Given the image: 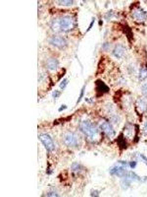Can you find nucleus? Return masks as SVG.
<instances>
[{
    "instance_id": "obj_1",
    "label": "nucleus",
    "mask_w": 147,
    "mask_h": 197,
    "mask_svg": "<svg viewBox=\"0 0 147 197\" xmlns=\"http://www.w3.org/2000/svg\"><path fill=\"white\" fill-rule=\"evenodd\" d=\"M76 26V21L75 18L70 16V15H66L61 17L60 19H58L53 22L52 24V30L57 31L56 28H59V31H63V32H70L72 31Z\"/></svg>"
},
{
    "instance_id": "obj_2",
    "label": "nucleus",
    "mask_w": 147,
    "mask_h": 197,
    "mask_svg": "<svg viewBox=\"0 0 147 197\" xmlns=\"http://www.w3.org/2000/svg\"><path fill=\"white\" fill-rule=\"evenodd\" d=\"M79 128L82 132L85 134L90 140L94 141L99 138V129L94 124V123L88 121V120H83L79 124Z\"/></svg>"
},
{
    "instance_id": "obj_3",
    "label": "nucleus",
    "mask_w": 147,
    "mask_h": 197,
    "mask_svg": "<svg viewBox=\"0 0 147 197\" xmlns=\"http://www.w3.org/2000/svg\"><path fill=\"white\" fill-rule=\"evenodd\" d=\"M129 167V164L126 162L120 161L118 162L115 166H113L111 169H110V174L112 176H117L119 178H124L126 177L127 172V167Z\"/></svg>"
},
{
    "instance_id": "obj_4",
    "label": "nucleus",
    "mask_w": 147,
    "mask_h": 197,
    "mask_svg": "<svg viewBox=\"0 0 147 197\" xmlns=\"http://www.w3.org/2000/svg\"><path fill=\"white\" fill-rule=\"evenodd\" d=\"M38 138H39V140L41 141V143L43 144V146L45 147V149L48 152H52V151L55 150V144L52 140V138H51L48 134H46V133L39 134Z\"/></svg>"
},
{
    "instance_id": "obj_5",
    "label": "nucleus",
    "mask_w": 147,
    "mask_h": 197,
    "mask_svg": "<svg viewBox=\"0 0 147 197\" xmlns=\"http://www.w3.org/2000/svg\"><path fill=\"white\" fill-rule=\"evenodd\" d=\"M64 143L67 147H77L79 145V137L74 132H67L64 135Z\"/></svg>"
},
{
    "instance_id": "obj_6",
    "label": "nucleus",
    "mask_w": 147,
    "mask_h": 197,
    "mask_svg": "<svg viewBox=\"0 0 147 197\" xmlns=\"http://www.w3.org/2000/svg\"><path fill=\"white\" fill-rule=\"evenodd\" d=\"M49 42L52 46H54L58 48H64L66 46H67V41H66L63 36H52V38L49 40Z\"/></svg>"
},
{
    "instance_id": "obj_7",
    "label": "nucleus",
    "mask_w": 147,
    "mask_h": 197,
    "mask_svg": "<svg viewBox=\"0 0 147 197\" xmlns=\"http://www.w3.org/2000/svg\"><path fill=\"white\" fill-rule=\"evenodd\" d=\"M100 129L104 132L108 137H114L116 132L113 128V126L110 124L108 121H102L100 123Z\"/></svg>"
},
{
    "instance_id": "obj_8",
    "label": "nucleus",
    "mask_w": 147,
    "mask_h": 197,
    "mask_svg": "<svg viewBox=\"0 0 147 197\" xmlns=\"http://www.w3.org/2000/svg\"><path fill=\"white\" fill-rule=\"evenodd\" d=\"M131 16L137 22H143L147 19V13L142 8L139 7V8H136L132 11Z\"/></svg>"
},
{
    "instance_id": "obj_9",
    "label": "nucleus",
    "mask_w": 147,
    "mask_h": 197,
    "mask_svg": "<svg viewBox=\"0 0 147 197\" xmlns=\"http://www.w3.org/2000/svg\"><path fill=\"white\" fill-rule=\"evenodd\" d=\"M124 53H126V48H124L122 45H118L115 47L114 50H113V55L116 56L117 58H122Z\"/></svg>"
},
{
    "instance_id": "obj_10",
    "label": "nucleus",
    "mask_w": 147,
    "mask_h": 197,
    "mask_svg": "<svg viewBox=\"0 0 147 197\" xmlns=\"http://www.w3.org/2000/svg\"><path fill=\"white\" fill-rule=\"evenodd\" d=\"M46 67L49 71H55L59 67V61L55 58H50L46 62Z\"/></svg>"
},
{
    "instance_id": "obj_11",
    "label": "nucleus",
    "mask_w": 147,
    "mask_h": 197,
    "mask_svg": "<svg viewBox=\"0 0 147 197\" xmlns=\"http://www.w3.org/2000/svg\"><path fill=\"white\" fill-rule=\"evenodd\" d=\"M96 87H97V90L101 93H108L110 91L109 87L104 82H102L101 80H97L96 81Z\"/></svg>"
},
{
    "instance_id": "obj_12",
    "label": "nucleus",
    "mask_w": 147,
    "mask_h": 197,
    "mask_svg": "<svg viewBox=\"0 0 147 197\" xmlns=\"http://www.w3.org/2000/svg\"><path fill=\"white\" fill-rule=\"evenodd\" d=\"M139 80H144L147 78V67H141L139 70V75H138Z\"/></svg>"
},
{
    "instance_id": "obj_13",
    "label": "nucleus",
    "mask_w": 147,
    "mask_h": 197,
    "mask_svg": "<svg viewBox=\"0 0 147 197\" xmlns=\"http://www.w3.org/2000/svg\"><path fill=\"white\" fill-rule=\"evenodd\" d=\"M137 104H138L139 108L142 109L143 112H147V103H146V101H145L144 100L139 99V100L137 101Z\"/></svg>"
},
{
    "instance_id": "obj_14",
    "label": "nucleus",
    "mask_w": 147,
    "mask_h": 197,
    "mask_svg": "<svg viewBox=\"0 0 147 197\" xmlns=\"http://www.w3.org/2000/svg\"><path fill=\"white\" fill-rule=\"evenodd\" d=\"M72 170H73V172H77V173H79V172H82V170H83V167L80 166L79 164H78V163H74V164H73V166H72Z\"/></svg>"
},
{
    "instance_id": "obj_15",
    "label": "nucleus",
    "mask_w": 147,
    "mask_h": 197,
    "mask_svg": "<svg viewBox=\"0 0 147 197\" xmlns=\"http://www.w3.org/2000/svg\"><path fill=\"white\" fill-rule=\"evenodd\" d=\"M118 143H119V145L121 146V148H126L127 147V143H126V141H124V139L123 138L122 135L118 138Z\"/></svg>"
},
{
    "instance_id": "obj_16",
    "label": "nucleus",
    "mask_w": 147,
    "mask_h": 197,
    "mask_svg": "<svg viewBox=\"0 0 147 197\" xmlns=\"http://www.w3.org/2000/svg\"><path fill=\"white\" fill-rule=\"evenodd\" d=\"M58 3L60 5H63V6H70L72 4H74V1H72V0H66V1L61 0V1H58Z\"/></svg>"
},
{
    "instance_id": "obj_17",
    "label": "nucleus",
    "mask_w": 147,
    "mask_h": 197,
    "mask_svg": "<svg viewBox=\"0 0 147 197\" xmlns=\"http://www.w3.org/2000/svg\"><path fill=\"white\" fill-rule=\"evenodd\" d=\"M68 79H64L63 81L60 83V88H61V90H64L66 87H67V85H68Z\"/></svg>"
},
{
    "instance_id": "obj_18",
    "label": "nucleus",
    "mask_w": 147,
    "mask_h": 197,
    "mask_svg": "<svg viewBox=\"0 0 147 197\" xmlns=\"http://www.w3.org/2000/svg\"><path fill=\"white\" fill-rule=\"evenodd\" d=\"M84 90H85V87H83V89H82V91H80V94H79V100H78V101L77 103L79 104L80 101L83 100V98H84Z\"/></svg>"
},
{
    "instance_id": "obj_19",
    "label": "nucleus",
    "mask_w": 147,
    "mask_h": 197,
    "mask_svg": "<svg viewBox=\"0 0 147 197\" xmlns=\"http://www.w3.org/2000/svg\"><path fill=\"white\" fill-rule=\"evenodd\" d=\"M142 94H143V96L147 99V84H145L142 87Z\"/></svg>"
},
{
    "instance_id": "obj_20",
    "label": "nucleus",
    "mask_w": 147,
    "mask_h": 197,
    "mask_svg": "<svg viewBox=\"0 0 147 197\" xmlns=\"http://www.w3.org/2000/svg\"><path fill=\"white\" fill-rule=\"evenodd\" d=\"M61 95V92L60 91H53V94H52V97L53 99H57L59 96Z\"/></svg>"
},
{
    "instance_id": "obj_21",
    "label": "nucleus",
    "mask_w": 147,
    "mask_h": 197,
    "mask_svg": "<svg viewBox=\"0 0 147 197\" xmlns=\"http://www.w3.org/2000/svg\"><path fill=\"white\" fill-rule=\"evenodd\" d=\"M46 196H59V194L54 191H50V192L46 193Z\"/></svg>"
},
{
    "instance_id": "obj_22",
    "label": "nucleus",
    "mask_w": 147,
    "mask_h": 197,
    "mask_svg": "<svg viewBox=\"0 0 147 197\" xmlns=\"http://www.w3.org/2000/svg\"><path fill=\"white\" fill-rule=\"evenodd\" d=\"M100 192L98 191V190H93V191H91V196H99L100 194H99Z\"/></svg>"
},
{
    "instance_id": "obj_23",
    "label": "nucleus",
    "mask_w": 147,
    "mask_h": 197,
    "mask_svg": "<svg viewBox=\"0 0 147 197\" xmlns=\"http://www.w3.org/2000/svg\"><path fill=\"white\" fill-rule=\"evenodd\" d=\"M66 108H67V106H65V105H63L60 108H59L58 109V112H63L64 111V109H66Z\"/></svg>"
},
{
    "instance_id": "obj_24",
    "label": "nucleus",
    "mask_w": 147,
    "mask_h": 197,
    "mask_svg": "<svg viewBox=\"0 0 147 197\" xmlns=\"http://www.w3.org/2000/svg\"><path fill=\"white\" fill-rule=\"evenodd\" d=\"M93 24H94V19H92V22H91V23H90L89 27H88V29H87V32H88V31H89V30H90V29H91V27L93 26Z\"/></svg>"
},
{
    "instance_id": "obj_25",
    "label": "nucleus",
    "mask_w": 147,
    "mask_h": 197,
    "mask_svg": "<svg viewBox=\"0 0 147 197\" xmlns=\"http://www.w3.org/2000/svg\"><path fill=\"white\" fill-rule=\"evenodd\" d=\"M109 47H110V46H109V43H108V42H105V43H104V46H103V47H104V49H108V48H109Z\"/></svg>"
},
{
    "instance_id": "obj_26",
    "label": "nucleus",
    "mask_w": 147,
    "mask_h": 197,
    "mask_svg": "<svg viewBox=\"0 0 147 197\" xmlns=\"http://www.w3.org/2000/svg\"><path fill=\"white\" fill-rule=\"evenodd\" d=\"M144 130L147 132V121L145 122V124H144Z\"/></svg>"
}]
</instances>
